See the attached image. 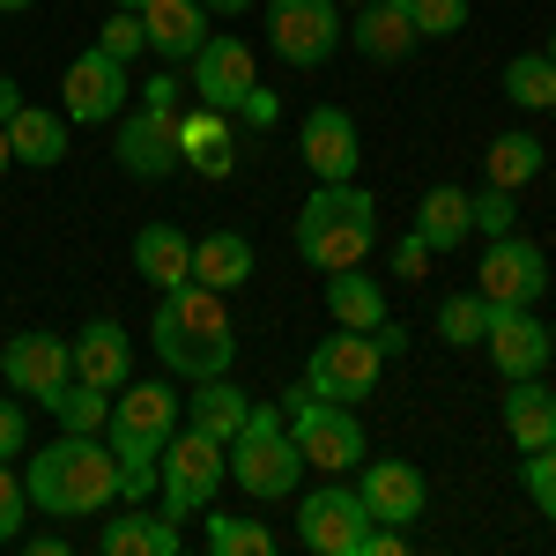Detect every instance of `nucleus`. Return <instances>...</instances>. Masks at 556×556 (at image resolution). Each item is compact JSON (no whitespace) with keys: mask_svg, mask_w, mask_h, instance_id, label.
I'll return each mask as SVG.
<instances>
[{"mask_svg":"<svg viewBox=\"0 0 556 556\" xmlns=\"http://www.w3.org/2000/svg\"><path fill=\"white\" fill-rule=\"evenodd\" d=\"M112 8H134V15H141V8H149V0H112Z\"/></svg>","mask_w":556,"mask_h":556,"instance_id":"50","label":"nucleus"},{"mask_svg":"<svg viewBox=\"0 0 556 556\" xmlns=\"http://www.w3.org/2000/svg\"><path fill=\"white\" fill-rule=\"evenodd\" d=\"M238 112H245V127H275V112H282V104H275V97H267V89H245V104H238Z\"/></svg>","mask_w":556,"mask_h":556,"instance_id":"44","label":"nucleus"},{"mask_svg":"<svg viewBox=\"0 0 556 556\" xmlns=\"http://www.w3.org/2000/svg\"><path fill=\"white\" fill-rule=\"evenodd\" d=\"M549 364H556V327H549Z\"/></svg>","mask_w":556,"mask_h":556,"instance_id":"51","label":"nucleus"},{"mask_svg":"<svg viewBox=\"0 0 556 556\" xmlns=\"http://www.w3.org/2000/svg\"><path fill=\"white\" fill-rule=\"evenodd\" d=\"M327 312H334L342 327H356V334H371L386 319V290L364 267H334V275H327Z\"/></svg>","mask_w":556,"mask_h":556,"instance_id":"30","label":"nucleus"},{"mask_svg":"<svg viewBox=\"0 0 556 556\" xmlns=\"http://www.w3.org/2000/svg\"><path fill=\"white\" fill-rule=\"evenodd\" d=\"M172 430H178V393L164 379H134L112 393L104 445L119 453V497H149L156 490V453L172 445Z\"/></svg>","mask_w":556,"mask_h":556,"instance_id":"3","label":"nucleus"},{"mask_svg":"<svg viewBox=\"0 0 556 556\" xmlns=\"http://www.w3.org/2000/svg\"><path fill=\"white\" fill-rule=\"evenodd\" d=\"M23 519H30V490H23V475H8V460H0V542H23Z\"/></svg>","mask_w":556,"mask_h":556,"instance_id":"39","label":"nucleus"},{"mask_svg":"<svg viewBox=\"0 0 556 556\" xmlns=\"http://www.w3.org/2000/svg\"><path fill=\"white\" fill-rule=\"evenodd\" d=\"M356 497H364L371 527H416L430 490H424V468H416V460H364Z\"/></svg>","mask_w":556,"mask_h":556,"instance_id":"17","label":"nucleus"},{"mask_svg":"<svg viewBox=\"0 0 556 556\" xmlns=\"http://www.w3.org/2000/svg\"><path fill=\"white\" fill-rule=\"evenodd\" d=\"M364 534H371V513H364V497L342 490V482H319V490H304L298 497V542L319 556H356L364 549Z\"/></svg>","mask_w":556,"mask_h":556,"instance_id":"10","label":"nucleus"},{"mask_svg":"<svg viewBox=\"0 0 556 556\" xmlns=\"http://www.w3.org/2000/svg\"><path fill=\"white\" fill-rule=\"evenodd\" d=\"M8 149H15V164H30V172H52V164L67 156V127H60V112H45V104H23V112L8 119Z\"/></svg>","mask_w":556,"mask_h":556,"instance_id":"29","label":"nucleus"},{"mask_svg":"<svg viewBox=\"0 0 556 556\" xmlns=\"http://www.w3.org/2000/svg\"><path fill=\"white\" fill-rule=\"evenodd\" d=\"M97 52H112V60H134V52H149V30H141V15H134V8H112V23L97 30Z\"/></svg>","mask_w":556,"mask_h":556,"instance_id":"38","label":"nucleus"},{"mask_svg":"<svg viewBox=\"0 0 556 556\" xmlns=\"http://www.w3.org/2000/svg\"><path fill=\"white\" fill-rule=\"evenodd\" d=\"M8 164H15V149H8V127H0V172H8Z\"/></svg>","mask_w":556,"mask_h":556,"instance_id":"49","label":"nucleus"},{"mask_svg":"<svg viewBox=\"0 0 556 556\" xmlns=\"http://www.w3.org/2000/svg\"><path fill=\"white\" fill-rule=\"evenodd\" d=\"M245 416H253V401L238 393V379L230 371H215V379H193V401H186V424L193 430H208V438H238L245 430Z\"/></svg>","mask_w":556,"mask_h":556,"instance_id":"25","label":"nucleus"},{"mask_svg":"<svg viewBox=\"0 0 556 556\" xmlns=\"http://www.w3.org/2000/svg\"><path fill=\"white\" fill-rule=\"evenodd\" d=\"M379 245V201L364 193V186H319L312 201L298 208V253L319 267V275H334V267H364Z\"/></svg>","mask_w":556,"mask_h":556,"instance_id":"4","label":"nucleus"},{"mask_svg":"<svg viewBox=\"0 0 556 556\" xmlns=\"http://www.w3.org/2000/svg\"><path fill=\"white\" fill-rule=\"evenodd\" d=\"M149 349L164 356V371L178 379H215L238 364V327L223 312V290H201V282H178L164 290L156 319H149Z\"/></svg>","mask_w":556,"mask_h":556,"instance_id":"2","label":"nucleus"},{"mask_svg":"<svg viewBox=\"0 0 556 556\" xmlns=\"http://www.w3.org/2000/svg\"><path fill=\"white\" fill-rule=\"evenodd\" d=\"M23 490H30V513L89 519V513H104V505L119 497V453L104 445V430H67V438H52L45 453H30Z\"/></svg>","mask_w":556,"mask_h":556,"instance_id":"1","label":"nucleus"},{"mask_svg":"<svg viewBox=\"0 0 556 556\" xmlns=\"http://www.w3.org/2000/svg\"><path fill=\"white\" fill-rule=\"evenodd\" d=\"M393 275H401V282H424V275H430V245L416 238V230L393 245Z\"/></svg>","mask_w":556,"mask_h":556,"instance_id":"41","label":"nucleus"},{"mask_svg":"<svg viewBox=\"0 0 556 556\" xmlns=\"http://www.w3.org/2000/svg\"><path fill=\"white\" fill-rule=\"evenodd\" d=\"M15 112H23V83H15V75H0V127H8Z\"/></svg>","mask_w":556,"mask_h":556,"instance_id":"46","label":"nucleus"},{"mask_svg":"<svg viewBox=\"0 0 556 556\" xmlns=\"http://www.w3.org/2000/svg\"><path fill=\"white\" fill-rule=\"evenodd\" d=\"M490 312H497V304L490 298H445L438 304V342H453V349H468V342H482V334H490Z\"/></svg>","mask_w":556,"mask_h":556,"instance_id":"35","label":"nucleus"},{"mask_svg":"<svg viewBox=\"0 0 556 556\" xmlns=\"http://www.w3.org/2000/svg\"><path fill=\"white\" fill-rule=\"evenodd\" d=\"M215 23H238V15H253V0H201Z\"/></svg>","mask_w":556,"mask_h":556,"instance_id":"47","label":"nucleus"},{"mask_svg":"<svg viewBox=\"0 0 556 556\" xmlns=\"http://www.w3.org/2000/svg\"><path fill=\"white\" fill-rule=\"evenodd\" d=\"M408 45H416L408 0H364V8H356V52H364V60L393 67V60H401Z\"/></svg>","mask_w":556,"mask_h":556,"instance_id":"27","label":"nucleus"},{"mask_svg":"<svg viewBox=\"0 0 556 556\" xmlns=\"http://www.w3.org/2000/svg\"><path fill=\"white\" fill-rule=\"evenodd\" d=\"M208 549H215V556H275V534H267L260 519L208 513Z\"/></svg>","mask_w":556,"mask_h":556,"instance_id":"34","label":"nucleus"},{"mask_svg":"<svg viewBox=\"0 0 556 556\" xmlns=\"http://www.w3.org/2000/svg\"><path fill=\"white\" fill-rule=\"evenodd\" d=\"M141 104H156V112H178V67H164L156 83H141Z\"/></svg>","mask_w":556,"mask_h":556,"instance_id":"43","label":"nucleus"},{"mask_svg":"<svg viewBox=\"0 0 556 556\" xmlns=\"http://www.w3.org/2000/svg\"><path fill=\"white\" fill-rule=\"evenodd\" d=\"M0 379L15 386V393H30V401H45L52 386L75 379V349L60 342V334H45V327H23L0 349Z\"/></svg>","mask_w":556,"mask_h":556,"instance_id":"15","label":"nucleus"},{"mask_svg":"<svg viewBox=\"0 0 556 556\" xmlns=\"http://www.w3.org/2000/svg\"><path fill=\"white\" fill-rule=\"evenodd\" d=\"M134 267H141V282L178 290V282H193V238H186L178 223H141V238H134Z\"/></svg>","mask_w":556,"mask_h":556,"instance_id":"24","label":"nucleus"},{"mask_svg":"<svg viewBox=\"0 0 556 556\" xmlns=\"http://www.w3.org/2000/svg\"><path fill=\"white\" fill-rule=\"evenodd\" d=\"M290 416V438H298L304 468L319 475H349L356 460H364V424H356V408H342V401H319V393H290L282 401Z\"/></svg>","mask_w":556,"mask_h":556,"instance_id":"7","label":"nucleus"},{"mask_svg":"<svg viewBox=\"0 0 556 556\" xmlns=\"http://www.w3.org/2000/svg\"><path fill=\"white\" fill-rule=\"evenodd\" d=\"M505 97H513L519 112H556V67H549V52H519L513 67H505Z\"/></svg>","mask_w":556,"mask_h":556,"instance_id":"33","label":"nucleus"},{"mask_svg":"<svg viewBox=\"0 0 556 556\" xmlns=\"http://www.w3.org/2000/svg\"><path fill=\"white\" fill-rule=\"evenodd\" d=\"M119 172L127 178H172L178 172V112H156V104H141V112H119Z\"/></svg>","mask_w":556,"mask_h":556,"instance_id":"16","label":"nucleus"},{"mask_svg":"<svg viewBox=\"0 0 556 556\" xmlns=\"http://www.w3.org/2000/svg\"><path fill=\"white\" fill-rule=\"evenodd\" d=\"M230 475H238L245 497H298L304 453H298V438H290V424L275 408H253L245 430L230 438Z\"/></svg>","mask_w":556,"mask_h":556,"instance_id":"6","label":"nucleus"},{"mask_svg":"<svg viewBox=\"0 0 556 556\" xmlns=\"http://www.w3.org/2000/svg\"><path fill=\"white\" fill-rule=\"evenodd\" d=\"M549 67H556V38H549Z\"/></svg>","mask_w":556,"mask_h":556,"instance_id":"52","label":"nucleus"},{"mask_svg":"<svg viewBox=\"0 0 556 556\" xmlns=\"http://www.w3.org/2000/svg\"><path fill=\"white\" fill-rule=\"evenodd\" d=\"M67 349H75V379L104 386V393H119V386H127L134 342H127V327H119V319H89V327H83Z\"/></svg>","mask_w":556,"mask_h":556,"instance_id":"21","label":"nucleus"},{"mask_svg":"<svg viewBox=\"0 0 556 556\" xmlns=\"http://www.w3.org/2000/svg\"><path fill=\"white\" fill-rule=\"evenodd\" d=\"M542 290H549V260H542V245L519 238V230L490 238V253H482V267H475V298H490V304H542Z\"/></svg>","mask_w":556,"mask_h":556,"instance_id":"11","label":"nucleus"},{"mask_svg":"<svg viewBox=\"0 0 556 556\" xmlns=\"http://www.w3.org/2000/svg\"><path fill=\"white\" fill-rule=\"evenodd\" d=\"M23 438H30V416H23L15 401H0V460H15V453H23Z\"/></svg>","mask_w":556,"mask_h":556,"instance_id":"42","label":"nucleus"},{"mask_svg":"<svg viewBox=\"0 0 556 556\" xmlns=\"http://www.w3.org/2000/svg\"><path fill=\"white\" fill-rule=\"evenodd\" d=\"M186 83H193V97L208 104V112H238L245 104V89H253V45L245 38H215L186 60Z\"/></svg>","mask_w":556,"mask_h":556,"instance_id":"14","label":"nucleus"},{"mask_svg":"<svg viewBox=\"0 0 556 556\" xmlns=\"http://www.w3.org/2000/svg\"><path fill=\"white\" fill-rule=\"evenodd\" d=\"M45 408H52V424L60 430H104V416H112V393L89 379H67L45 393Z\"/></svg>","mask_w":556,"mask_h":556,"instance_id":"32","label":"nucleus"},{"mask_svg":"<svg viewBox=\"0 0 556 556\" xmlns=\"http://www.w3.org/2000/svg\"><path fill=\"white\" fill-rule=\"evenodd\" d=\"M542 164H549V156H542V141H534V134H497V141L482 149V178H490V186H505V193L534 186Z\"/></svg>","mask_w":556,"mask_h":556,"instance_id":"31","label":"nucleus"},{"mask_svg":"<svg viewBox=\"0 0 556 556\" xmlns=\"http://www.w3.org/2000/svg\"><path fill=\"white\" fill-rule=\"evenodd\" d=\"M408 23H416V38H453V30H468V0H408Z\"/></svg>","mask_w":556,"mask_h":556,"instance_id":"37","label":"nucleus"},{"mask_svg":"<svg viewBox=\"0 0 556 556\" xmlns=\"http://www.w3.org/2000/svg\"><path fill=\"white\" fill-rule=\"evenodd\" d=\"M141 30H149V52L164 67H178V60H193L208 45V8L201 0H149L141 8Z\"/></svg>","mask_w":556,"mask_h":556,"instance_id":"20","label":"nucleus"},{"mask_svg":"<svg viewBox=\"0 0 556 556\" xmlns=\"http://www.w3.org/2000/svg\"><path fill=\"white\" fill-rule=\"evenodd\" d=\"M178 164L201 178H230L238 172V134H230V112H178Z\"/></svg>","mask_w":556,"mask_h":556,"instance_id":"19","label":"nucleus"},{"mask_svg":"<svg viewBox=\"0 0 556 556\" xmlns=\"http://www.w3.org/2000/svg\"><path fill=\"white\" fill-rule=\"evenodd\" d=\"M519 490L534 497V513L556 527V445H542V453H519Z\"/></svg>","mask_w":556,"mask_h":556,"instance_id":"36","label":"nucleus"},{"mask_svg":"<svg viewBox=\"0 0 556 556\" xmlns=\"http://www.w3.org/2000/svg\"><path fill=\"white\" fill-rule=\"evenodd\" d=\"M104 556H178L172 513H112L104 519Z\"/></svg>","mask_w":556,"mask_h":556,"instance_id":"28","label":"nucleus"},{"mask_svg":"<svg viewBox=\"0 0 556 556\" xmlns=\"http://www.w3.org/2000/svg\"><path fill=\"white\" fill-rule=\"evenodd\" d=\"M267 45L290 67H327L342 45V0H267Z\"/></svg>","mask_w":556,"mask_h":556,"instance_id":"9","label":"nucleus"},{"mask_svg":"<svg viewBox=\"0 0 556 556\" xmlns=\"http://www.w3.org/2000/svg\"><path fill=\"white\" fill-rule=\"evenodd\" d=\"M416 238H424L430 253H460L475 238V193L468 186H430L424 201H416Z\"/></svg>","mask_w":556,"mask_h":556,"instance_id":"22","label":"nucleus"},{"mask_svg":"<svg viewBox=\"0 0 556 556\" xmlns=\"http://www.w3.org/2000/svg\"><path fill=\"white\" fill-rule=\"evenodd\" d=\"M379 371H386L379 342H371V334H356V327H334L327 342L304 356V393L342 401V408H364V401L379 393Z\"/></svg>","mask_w":556,"mask_h":556,"instance_id":"8","label":"nucleus"},{"mask_svg":"<svg viewBox=\"0 0 556 556\" xmlns=\"http://www.w3.org/2000/svg\"><path fill=\"white\" fill-rule=\"evenodd\" d=\"M193 282H201V290H245V282H253V238H245V230L193 238Z\"/></svg>","mask_w":556,"mask_h":556,"instance_id":"26","label":"nucleus"},{"mask_svg":"<svg viewBox=\"0 0 556 556\" xmlns=\"http://www.w3.org/2000/svg\"><path fill=\"white\" fill-rule=\"evenodd\" d=\"M298 149H304V164H312V178H319V186L356 178V156H364L356 119H349L342 104H312V112H304V127H298Z\"/></svg>","mask_w":556,"mask_h":556,"instance_id":"18","label":"nucleus"},{"mask_svg":"<svg viewBox=\"0 0 556 556\" xmlns=\"http://www.w3.org/2000/svg\"><path fill=\"white\" fill-rule=\"evenodd\" d=\"M223 475H230V445L223 438H208V430H172V445L156 453V513H172V519H186V513H208L215 505V490H223Z\"/></svg>","mask_w":556,"mask_h":556,"instance_id":"5","label":"nucleus"},{"mask_svg":"<svg viewBox=\"0 0 556 556\" xmlns=\"http://www.w3.org/2000/svg\"><path fill=\"white\" fill-rule=\"evenodd\" d=\"M513 215H519V201L505 193V186H482V193H475V230H482V238H505Z\"/></svg>","mask_w":556,"mask_h":556,"instance_id":"40","label":"nucleus"},{"mask_svg":"<svg viewBox=\"0 0 556 556\" xmlns=\"http://www.w3.org/2000/svg\"><path fill=\"white\" fill-rule=\"evenodd\" d=\"M482 349H490L497 379H542L549 371V327L534 319V304H497Z\"/></svg>","mask_w":556,"mask_h":556,"instance_id":"13","label":"nucleus"},{"mask_svg":"<svg viewBox=\"0 0 556 556\" xmlns=\"http://www.w3.org/2000/svg\"><path fill=\"white\" fill-rule=\"evenodd\" d=\"M127 60H112V52H97L89 45L83 60L60 75V112L75 119V127H104V119H119L127 112Z\"/></svg>","mask_w":556,"mask_h":556,"instance_id":"12","label":"nucleus"},{"mask_svg":"<svg viewBox=\"0 0 556 556\" xmlns=\"http://www.w3.org/2000/svg\"><path fill=\"white\" fill-rule=\"evenodd\" d=\"M371 342H379V356H401V349H408V334H401L393 319H379V327H371Z\"/></svg>","mask_w":556,"mask_h":556,"instance_id":"45","label":"nucleus"},{"mask_svg":"<svg viewBox=\"0 0 556 556\" xmlns=\"http://www.w3.org/2000/svg\"><path fill=\"white\" fill-rule=\"evenodd\" d=\"M23 8H38V0H0V15H23Z\"/></svg>","mask_w":556,"mask_h":556,"instance_id":"48","label":"nucleus"},{"mask_svg":"<svg viewBox=\"0 0 556 556\" xmlns=\"http://www.w3.org/2000/svg\"><path fill=\"white\" fill-rule=\"evenodd\" d=\"M505 438L519 453L556 445V393L542 379H505Z\"/></svg>","mask_w":556,"mask_h":556,"instance_id":"23","label":"nucleus"}]
</instances>
